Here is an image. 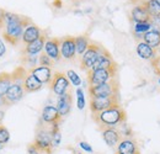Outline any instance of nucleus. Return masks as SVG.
<instances>
[{"label":"nucleus","mask_w":160,"mask_h":154,"mask_svg":"<svg viewBox=\"0 0 160 154\" xmlns=\"http://www.w3.org/2000/svg\"><path fill=\"white\" fill-rule=\"evenodd\" d=\"M32 23L31 19L27 16L18 15L14 13H5V20H4V31H2V37L4 39L12 44L16 46L21 39H22V33L23 30Z\"/></svg>","instance_id":"nucleus-1"},{"label":"nucleus","mask_w":160,"mask_h":154,"mask_svg":"<svg viewBox=\"0 0 160 154\" xmlns=\"http://www.w3.org/2000/svg\"><path fill=\"white\" fill-rule=\"evenodd\" d=\"M94 121L96 122V125H99V128H106V127H117L121 123L126 122V111L123 110L122 106H115L111 109H107L102 112L92 115Z\"/></svg>","instance_id":"nucleus-2"},{"label":"nucleus","mask_w":160,"mask_h":154,"mask_svg":"<svg viewBox=\"0 0 160 154\" xmlns=\"http://www.w3.org/2000/svg\"><path fill=\"white\" fill-rule=\"evenodd\" d=\"M33 144L37 147V149L41 153L44 154H52L53 152V146H52V133L49 130L48 125H41L37 127L36 136H35V142Z\"/></svg>","instance_id":"nucleus-3"},{"label":"nucleus","mask_w":160,"mask_h":154,"mask_svg":"<svg viewBox=\"0 0 160 154\" xmlns=\"http://www.w3.org/2000/svg\"><path fill=\"white\" fill-rule=\"evenodd\" d=\"M89 95L90 97L98 96H120V88H118V81L115 79L103 83L100 85L95 86H89Z\"/></svg>","instance_id":"nucleus-4"},{"label":"nucleus","mask_w":160,"mask_h":154,"mask_svg":"<svg viewBox=\"0 0 160 154\" xmlns=\"http://www.w3.org/2000/svg\"><path fill=\"white\" fill-rule=\"evenodd\" d=\"M117 69H90L86 72L89 86L100 85L116 78Z\"/></svg>","instance_id":"nucleus-5"},{"label":"nucleus","mask_w":160,"mask_h":154,"mask_svg":"<svg viewBox=\"0 0 160 154\" xmlns=\"http://www.w3.org/2000/svg\"><path fill=\"white\" fill-rule=\"evenodd\" d=\"M115 106H120V96L90 97V111L92 115L102 112Z\"/></svg>","instance_id":"nucleus-6"},{"label":"nucleus","mask_w":160,"mask_h":154,"mask_svg":"<svg viewBox=\"0 0 160 154\" xmlns=\"http://www.w3.org/2000/svg\"><path fill=\"white\" fill-rule=\"evenodd\" d=\"M103 47L98 44V43H94V42H90L88 49L84 52V54L80 57V68L85 72L90 70L94 65V63L96 62V59L99 58L100 53L102 52Z\"/></svg>","instance_id":"nucleus-7"},{"label":"nucleus","mask_w":160,"mask_h":154,"mask_svg":"<svg viewBox=\"0 0 160 154\" xmlns=\"http://www.w3.org/2000/svg\"><path fill=\"white\" fill-rule=\"evenodd\" d=\"M22 84L23 83H20V81H12V84L10 85V88L8 89L5 95H2V105L4 106L9 107V106L19 102L23 97L25 90H23Z\"/></svg>","instance_id":"nucleus-8"},{"label":"nucleus","mask_w":160,"mask_h":154,"mask_svg":"<svg viewBox=\"0 0 160 154\" xmlns=\"http://www.w3.org/2000/svg\"><path fill=\"white\" fill-rule=\"evenodd\" d=\"M51 90L57 95L60 96L63 94H65L68 90H69V86H70V81L69 79L67 78V74L62 73V72H56L53 74L52 78V81H51Z\"/></svg>","instance_id":"nucleus-9"},{"label":"nucleus","mask_w":160,"mask_h":154,"mask_svg":"<svg viewBox=\"0 0 160 154\" xmlns=\"http://www.w3.org/2000/svg\"><path fill=\"white\" fill-rule=\"evenodd\" d=\"M60 56L67 60H73L77 56L75 37L65 36L60 38Z\"/></svg>","instance_id":"nucleus-10"},{"label":"nucleus","mask_w":160,"mask_h":154,"mask_svg":"<svg viewBox=\"0 0 160 154\" xmlns=\"http://www.w3.org/2000/svg\"><path fill=\"white\" fill-rule=\"evenodd\" d=\"M44 53L53 59L54 62L60 60V38L53 37V38H47L44 43Z\"/></svg>","instance_id":"nucleus-11"},{"label":"nucleus","mask_w":160,"mask_h":154,"mask_svg":"<svg viewBox=\"0 0 160 154\" xmlns=\"http://www.w3.org/2000/svg\"><path fill=\"white\" fill-rule=\"evenodd\" d=\"M91 69H117V64L115 63L112 56L103 48Z\"/></svg>","instance_id":"nucleus-12"},{"label":"nucleus","mask_w":160,"mask_h":154,"mask_svg":"<svg viewBox=\"0 0 160 154\" xmlns=\"http://www.w3.org/2000/svg\"><path fill=\"white\" fill-rule=\"evenodd\" d=\"M62 121V116L59 115L58 110L56 106L53 105H47L43 107L42 110V115H41V122L46 123V125H52L56 122H60Z\"/></svg>","instance_id":"nucleus-13"},{"label":"nucleus","mask_w":160,"mask_h":154,"mask_svg":"<svg viewBox=\"0 0 160 154\" xmlns=\"http://www.w3.org/2000/svg\"><path fill=\"white\" fill-rule=\"evenodd\" d=\"M101 135L102 138L105 141V143L108 146V147H116L121 141L123 139L122 136H121L120 131L115 127H106V128H102L101 130Z\"/></svg>","instance_id":"nucleus-14"},{"label":"nucleus","mask_w":160,"mask_h":154,"mask_svg":"<svg viewBox=\"0 0 160 154\" xmlns=\"http://www.w3.org/2000/svg\"><path fill=\"white\" fill-rule=\"evenodd\" d=\"M72 105H73V95H72V91L68 90L65 94L58 96V100H57V110L59 112V115L62 117L67 116L70 110H72Z\"/></svg>","instance_id":"nucleus-15"},{"label":"nucleus","mask_w":160,"mask_h":154,"mask_svg":"<svg viewBox=\"0 0 160 154\" xmlns=\"http://www.w3.org/2000/svg\"><path fill=\"white\" fill-rule=\"evenodd\" d=\"M116 154H139L137 142L132 138H123L117 144Z\"/></svg>","instance_id":"nucleus-16"},{"label":"nucleus","mask_w":160,"mask_h":154,"mask_svg":"<svg viewBox=\"0 0 160 154\" xmlns=\"http://www.w3.org/2000/svg\"><path fill=\"white\" fill-rule=\"evenodd\" d=\"M131 20L134 23H138V22H150L152 18L148 14V11L144 8V5L140 3V4L134 5L133 9L131 10Z\"/></svg>","instance_id":"nucleus-17"},{"label":"nucleus","mask_w":160,"mask_h":154,"mask_svg":"<svg viewBox=\"0 0 160 154\" xmlns=\"http://www.w3.org/2000/svg\"><path fill=\"white\" fill-rule=\"evenodd\" d=\"M42 33H43L42 30H41L38 26H36V25L32 22V23H30V25L23 30L22 39H21V41H22V42L25 43V46H26V44L32 43L33 41H36V39L40 38Z\"/></svg>","instance_id":"nucleus-18"},{"label":"nucleus","mask_w":160,"mask_h":154,"mask_svg":"<svg viewBox=\"0 0 160 154\" xmlns=\"http://www.w3.org/2000/svg\"><path fill=\"white\" fill-rule=\"evenodd\" d=\"M32 75L37 78L42 84H51L52 81V78H53V72H52V68H48V67H42L38 65L33 69H30L28 70Z\"/></svg>","instance_id":"nucleus-19"},{"label":"nucleus","mask_w":160,"mask_h":154,"mask_svg":"<svg viewBox=\"0 0 160 154\" xmlns=\"http://www.w3.org/2000/svg\"><path fill=\"white\" fill-rule=\"evenodd\" d=\"M46 41H47V35L43 32L38 39H36L32 43H28V44L25 46V48L22 51L23 54H40L41 52L44 49Z\"/></svg>","instance_id":"nucleus-20"},{"label":"nucleus","mask_w":160,"mask_h":154,"mask_svg":"<svg viewBox=\"0 0 160 154\" xmlns=\"http://www.w3.org/2000/svg\"><path fill=\"white\" fill-rule=\"evenodd\" d=\"M22 85H23V90H25V93H35V91L41 90V88H42L43 84H42L35 75H32V74L28 72V74L26 75Z\"/></svg>","instance_id":"nucleus-21"},{"label":"nucleus","mask_w":160,"mask_h":154,"mask_svg":"<svg viewBox=\"0 0 160 154\" xmlns=\"http://www.w3.org/2000/svg\"><path fill=\"white\" fill-rule=\"evenodd\" d=\"M137 54L142 59H147V60H152L154 57H157V52L154 48H152L149 44H147L145 42H139L137 44Z\"/></svg>","instance_id":"nucleus-22"},{"label":"nucleus","mask_w":160,"mask_h":154,"mask_svg":"<svg viewBox=\"0 0 160 154\" xmlns=\"http://www.w3.org/2000/svg\"><path fill=\"white\" fill-rule=\"evenodd\" d=\"M143 42H145L147 44H149L152 48H159L160 47V32L157 30H149L148 32H145L143 35Z\"/></svg>","instance_id":"nucleus-23"},{"label":"nucleus","mask_w":160,"mask_h":154,"mask_svg":"<svg viewBox=\"0 0 160 154\" xmlns=\"http://www.w3.org/2000/svg\"><path fill=\"white\" fill-rule=\"evenodd\" d=\"M90 44V39L88 37V35H81L75 37V48H77V54L81 57L84 54V52L88 49Z\"/></svg>","instance_id":"nucleus-24"},{"label":"nucleus","mask_w":160,"mask_h":154,"mask_svg":"<svg viewBox=\"0 0 160 154\" xmlns=\"http://www.w3.org/2000/svg\"><path fill=\"white\" fill-rule=\"evenodd\" d=\"M142 4L147 9V11H148V14L150 15L152 19L160 15V6L157 0H145V1H142Z\"/></svg>","instance_id":"nucleus-25"},{"label":"nucleus","mask_w":160,"mask_h":154,"mask_svg":"<svg viewBox=\"0 0 160 154\" xmlns=\"http://www.w3.org/2000/svg\"><path fill=\"white\" fill-rule=\"evenodd\" d=\"M12 84V74L11 73H6L2 72L0 73V95H5V93L8 91V89L10 88V85Z\"/></svg>","instance_id":"nucleus-26"},{"label":"nucleus","mask_w":160,"mask_h":154,"mask_svg":"<svg viewBox=\"0 0 160 154\" xmlns=\"http://www.w3.org/2000/svg\"><path fill=\"white\" fill-rule=\"evenodd\" d=\"M152 30V22H138L134 23V37L143 38V35Z\"/></svg>","instance_id":"nucleus-27"},{"label":"nucleus","mask_w":160,"mask_h":154,"mask_svg":"<svg viewBox=\"0 0 160 154\" xmlns=\"http://www.w3.org/2000/svg\"><path fill=\"white\" fill-rule=\"evenodd\" d=\"M38 57L40 56H37V54H23L21 58L22 67H28V70L36 68L37 63H38Z\"/></svg>","instance_id":"nucleus-28"},{"label":"nucleus","mask_w":160,"mask_h":154,"mask_svg":"<svg viewBox=\"0 0 160 154\" xmlns=\"http://www.w3.org/2000/svg\"><path fill=\"white\" fill-rule=\"evenodd\" d=\"M38 64L42 65V67L52 68V67L54 65V60H53V59H51V58L48 57V56L43 52V53H41L40 57H38Z\"/></svg>","instance_id":"nucleus-29"},{"label":"nucleus","mask_w":160,"mask_h":154,"mask_svg":"<svg viewBox=\"0 0 160 154\" xmlns=\"http://www.w3.org/2000/svg\"><path fill=\"white\" fill-rule=\"evenodd\" d=\"M67 78L69 79V81L74 85V86H79L80 84H81V79H80V77L74 72V70H68L67 72Z\"/></svg>","instance_id":"nucleus-30"},{"label":"nucleus","mask_w":160,"mask_h":154,"mask_svg":"<svg viewBox=\"0 0 160 154\" xmlns=\"http://www.w3.org/2000/svg\"><path fill=\"white\" fill-rule=\"evenodd\" d=\"M120 133L122 137H126V138H131L132 136H133V131H132V128L126 123V122H123V123H121L120 125Z\"/></svg>","instance_id":"nucleus-31"},{"label":"nucleus","mask_w":160,"mask_h":154,"mask_svg":"<svg viewBox=\"0 0 160 154\" xmlns=\"http://www.w3.org/2000/svg\"><path fill=\"white\" fill-rule=\"evenodd\" d=\"M10 141V133L4 125H0V143L5 144Z\"/></svg>","instance_id":"nucleus-32"},{"label":"nucleus","mask_w":160,"mask_h":154,"mask_svg":"<svg viewBox=\"0 0 160 154\" xmlns=\"http://www.w3.org/2000/svg\"><path fill=\"white\" fill-rule=\"evenodd\" d=\"M77 105H78V109L82 110L85 107V97H84V91L82 89L78 88L77 89Z\"/></svg>","instance_id":"nucleus-33"},{"label":"nucleus","mask_w":160,"mask_h":154,"mask_svg":"<svg viewBox=\"0 0 160 154\" xmlns=\"http://www.w3.org/2000/svg\"><path fill=\"white\" fill-rule=\"evenodd\" d=\"M150 64H152V68H153L154 73L160 77V56H157V57L153 58L150 60Z\"/></svg>","instance_id":"nucleus-34"},{"label":"nucleus","mask_w":160,"mask_h":154,"mask_svg":"<svg viewBox=\"0 0 160 154\" xmlns=\"http://www.w3.org/2000/svg\"><path fill=\"white\" fill-rule=\"evenodd\" d=\"M62 142V135H60V131H57V132H53L52 133V146H53V149L58 148Z\"/></svg>","instance_id":"nucleus-35"},{"label":"nucleus","mask_w":160,"mask_h":154,"mask_svg":"<svg viewBox=\"0 0 160 154\" xmlns=\"http://www.w3.org/2000/svg\"><path fill=\"white\" fill-rule=\"evenodd\" d=\"M150 22H152V28L160 32V15L157 16V18H154V19H152Z\"/></svg>","instance_id":"nucleus-36"},{"label":"nucleus","mask_w":160,"mask_h":154,"mask_svg":"<svg viewBox=\"0 0 160 154\" xmlns=\"http://www.w3.org/2000/svg\"><path fill=\"white\" fill-rule=\"evenodd\" d=\"M79 146L82 151H85V152H88V153H92V148H91V146H90L88 142H80Z\"/></svg>","instance_id":"nucleus-37"},{"label":"nucleus","mask_w":160,"mask_h":154,"mask_svg":"<svg viewBox=\"0 0 160 154\" xmlns=\"http://www.w3.org/2000/svg\"><path fill=\"white\" fill-rule=\"evenodd\" d=\"M27 153L28 154H41V152L37 149V147L32 143V144H30V146L27 147Z\"/></svg>","instance_id":"nucleus-38"},{"label":"nucleus","mask_w":160,"mask_h":154,"mask_svg":"<svg viewBox=\"0 0 160 154\" xmlns=\"http://www.w3.org/2000/svg\"><path fill=\"white\" fill-rule=\"evenodd\" d=\"M5 10H2V9H0V28H2L4 27V20H5Z\"/></svg>","instance_id":"nucleus-39"},{"label":"nucleus","mask_w":160,"mask_h":154,"mask_svg":"<svg viewBox=\"0 0 160 154\" xmlns=\"http://www.w3.org/2000/svg\"><path fill=\"white\" fill-rule=\"evenodd\" d=\"M5 53H6V47H5L4 42L0 39V57H2Z\"/></svg>","instance_id":"nucleus-40"},{"label":"nucleus","mask_w":160,"mask_h":154,"mask_svg":"<svg viewBox=\"0 0 160 154\" xmlns=\"http://www.w3.org/2000/svg\"><path fill=\"white\" fill-rule=\"evenodd\" d=\"M4 116H5V112L2 110H0V125L2 123V120H4Z\"/></svg>","instance_id":"nucleus-41"},{"label":"nucleus","mask_w":160,"mask_h":154,"mask_svg":"<svg viewBox=\"0 0 160 154\" xmlns=\"http://www.w3.org/2000/svg\"><path fill=\"white\" fill-rule=\"evenodd\" d=\"M1 106H4V105H2V96L0 95V107H1Z\"/></svg>","instance_id":"nucleus-42"},{"label":"nucleus","mask_w":160,"mask_h":154,"mask_svg":"<svg viewBox=\"0 0 160 154\" xmlns=\"http://www.w3.org/2000/svg\"><path fill=\"white\" fill-rule=\"evenodd\" d=\"M158 1V4H159V6H160V0H157Z\"/></svg>","instance_id":"nucleus-43"},{"label":"nucleus","mask_w":160,"mask_h":154,"mask_svg":"<svg viewBox=\"0 0 160 154\" xmlns=\"http://www.w3.org/2000/svg\"><path fill=\"white\" fill-rule=\"evenodd\" d=\"M1 146H2V144H1V143H0V149H1Z\"/></svg>","instance_id":"nucleus-44"},{"label":"nucleus","mask_w":160,"mask_h":154,"mask_svg":"<svg viewBox=\"0 0 160 154\" xmlns=\"http://www.w3.org/2000/svg\"><path fill=\"white\" fill-rule=\"evenodd\" d=\"M159 84H160V79H159Z\"/></svg>","instance_id":"nucleus-45"},{"label":"nucleus","mask_w":160,"mask_h":154,"mask_svg":"<svg viewBox=\"0 0 160 154\" xmlns=\"http://www.w3.org/2000/svg\"><path fill=\"white\" fill-rule=\"evenodd\" d=\"M77 154H80V153H77Z\"/></svg>","instance_id":"nucleus-46"}]
</instances>
